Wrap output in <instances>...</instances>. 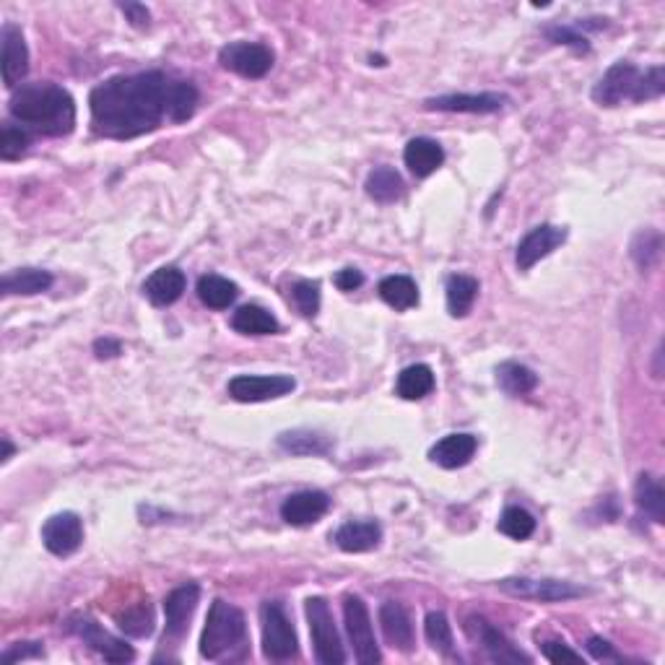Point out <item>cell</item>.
Listing matches in <instances>:
<instances>
[{
	"mask_svg": "<svg viewBox=\"0 0 665 665\" xmlns=\"http://www.w3.org/2000/svg\"><path fill=\"white\" fill-rule=\"evenodd\" d=\"M232 328L242 336H273L278 333V320L260 304H245L232 315Z\"/></svg>",
	"mask_w": 665,
	"mask_h": 665,
	"instance_id": "83f0119b",
	"label": "cell"
},
{
	"mask_svg": "<svg viewBox=\"0 0 665 665\" xmlns=\"http://www.w3.org/2000/svg\"><path fill=\"white\" fill-rule=\"evenodd\" d=\"M380 627L385 640L395 650H414V624H411V616H408L406 608L401 603L388 601L380 606Z\"/></svg>",
	"mask_w": 665,
	"mask_h": 665,
	"instance_id": "7402d4cb",
	"label": "cell"
},
{
	"mask_svg": "<svg viewBox=\"0 0 665 665\" xmlns=\"http://www.w3.org/2000/svg\"><path fill=\"white\" fill-rule=\"evenodd\" d=\"M247 621L245 614L232 603L216 598L208 608L206 627L201 634V655L206 660H242L247 655Z\"/></svg>",
	"mask_w": 665,
	"mask_h": 665,
	"instance_id": "277c9868",
	"label": "cell"
},
{
	"mask_svg": "<svg viewBox=\"0 0 665 665\" xmlns=\"http://www.w3.org/2000/svg\"><path fill=\"white\" fill-rule=\"evenodd\" d=\"M8 110L21 128L34 130L39 136L60 138L76 128V102L63 86L50 81L21 84L8 99Z\"/></svg>",
	"mask_w": 665,
	"mask_h": 665,
	"instance_id": "7a4b0ae2",
	"label": "cell"
},
{
	"mask_svg": "<svg viewBox=\"0 0 665 665\" xmlns=\"http://www.w3.org/2000/svg\"><path fill=\"white\" fill-rule=\"evenodd\" d=\"M510 97L497 91H481V94H440L424 102L429 112H463V115H491L499 112Z\"/></svg>",
	"mask_w": 665,
	"mask_h": 665,
	"instance_id": "9a60e30c",
	"label": "cell"
},
{
	"mask_svg": "<svg viewBox=\"0 0 665 665\" xmlns=\"http://www.w3.org/2000/svg\"><path fill=\"white\" fill-rule=\"evenodd\" d=\"M201 603V585L188 582L180 585L167 595L164 601V616H167V627H164V645L167 642H180L190 629L195 608Z\"/></svg>",
	"mask_w": 665,
	"mask_h": 665,
	"instance_id": "8fae6325",
	"label": "cell"
},
{
	"mask_svg": "<svg viewBox=\"0 0 665 665\" xmlns=\"http://www.w3.org/2000/svg\"><path fill=\"white\" fill-rule=\"evenodd\" d=\"M434 390V372L427 364H411L398 375L395 382V393L401 395L403 401H421Z\"/></svg>",
	"mask_w": 665,
	"mask_h": 665,
	"instance_id": "1f68e13d",
	"label": "cell"
},
{
	"mask_svg": "<svg viewBox=\"0 0 665 665\" xmlns=\"http://www.w3.org/2000/svg\"><path fill=\"white\" fill-rule=\"evenodd\" d=\"M42 543L55 556H71L84 543V520L76 512H58L42 525Z\"/></svg>",
	"mask_w": 665,
	"mask_h": 665,
	"instance_id": "7c38bea8",
	"label": "cell"
},
{
	"mask_svg": "<svg viewBox=\"0 0 665 665\" xmlns=\"http://www.w3.org/2000/svg\"><path fill=\"white\" fill-rule=\"evenodd\" d=\"M307 621H310L312 645H315V660L320 665H343L346 663V650H343L341 634L336 629V621L330 614V606L325 598L315 595L304 603Z\"/></svg>",
	"mask_w": 665,
	"mask_h": 665,
	"instance_id": "8992f818",
	"label": "cell"
},
{
	"mask_svg": "<svg viewBox=\"0 0 665 665\" xmlns=\"http://www.w3.org/2000/svg\"><path fill=\"white\" fill-rule=\"evenodd\" d=\"M499 530L512 541H525L536 533V517L530 515L523 507H507L499 517Z\"/></svg>",
	"mask_w": 665,
	"mask_h": 665,
	"instance_id": "d590c367",
	"label": "cell"
},
{
	"mask_svg": "<svg viewBox=\"0 0 665 665\" xmlns=\"http://www.w3.org/2000/svg\"><path fill=\"white\" fill-rule=\"evenodd\" d=\"M333 541L341 551L346 554H364L380 546L382 541V528L375 520H349L333 533Z\"/></svg>",
	"mask_w": 665,
	"mask_h": 665,
	"instance_id": "44dd1931",
	"label": "cell"
},
{
	"mask_svg": "<svg viewBox=\"0 0 665 665\" xmlns=\"http://www.w3.org/2000/svg\"><path fill=\"white\" fill-rule=\"evenodd\" d=\"M201 94L190 81L164 71H143L133 76H112L89 94L91 130L112 141L154 133L164 120L185 123L198 110Z\"/></svg>",
	"mask_w": 665,
	"mask_h": 665,
	"instance_id": "6da1fadb",
	"label": "cell"
},
{
	"mask_svg": "<svg viewBox=\"0 0 665 665\" xmlns=\"http://www.w3.org/2000/svg\"><path fill=\"white\" fill-rule=\"evenodd\" d=\"M634 504L653 523H665V489L658 478L650 476V473H642L637 478V484H634Z\"/></svg>",
	"mask_w": 665,
	"mask_h": 665,
	"instance_id": "484cf974",
	"label": "cell"
},
{
	"mask_svg": "<svg viewBox=\"0 0 665 665\" xmlns=\"http://www.w3.org/2000/svg\"><path fill=\"white\" fill-rule=\"evenodd\" d=\"M291 299L304 317H315L320 312V284L317 281H297L291 286Z\"/></svg>",
	"mask_w": 665,
	"mask_h": 665,
	"instance_id": "f35d334b",
	"label": "cell"
},
{
	"mask_svg": "<svg viewBox=\"0 0 665 665\" xmlns=\"http://www.w3.org/2000/svg\"><path fill=\"white\" fill-rule=\"evenodd\" d=\"M333 284H336L338 291H356L359 286H364V273L359 271V268H343V271H338L336 276H333Z\"/></svg>",
	"mask_w": 665,
	"mask_h": 665,
	"instance_id": "ee69618b",
	"label": "cell"
},
{
	"mask_svg": "<svg viewBox=\"0 0 665 665\" xmlns=\"http://www.w3.org/2000/svg\"><path fill=\"white\" fill-rule=\"evenodd\" d=\"M588 653L593 655L595 660H621V655L616 653V647L608 640H603V637H590Z\"/></svg>",
	"mask_w": 665,
	"mask_h": 665,
	"instance_id": "f6af8a7d",
	"label": "cell"
},
{
	"mask_svg": "<svg viewBox=\"0 0 665 665\" xmlns=\"http://www.w3.org/2000/svg\"><path fill=\"white\" fill-rule=\"evenodd\" d=\"M476 450L478 440L473 434L455 432L442 437V440L429 450V460L440 465V468H447V471H455V468H463V465L471 463Z\"/></svg>",
	"mask_w": 665,
	"mask_h": 665,
	"instance_id": "d6986e66",
	"label": "cell"
},
{
	"mask_svg": "<svg viewBox=\"0 0 665 665\" xmlns=\"http://www.w3.org/2000/svg\"><path fill=\"white\" fill-rule=\"evenodd\" d=\"M71 629L84 640V645H89L94 653L102 655L107 663H130V660L136 658V650L128 642L117 640L115 634L99 627L97 621L89 619V616H76Z\"/></svg>",
	"mask_w": 665,
	"mask_h": 665,
	"instance_id": "5bb4252c",
	"label": "cell"
},
{
	"mask_svg": "<svg viewBox=\"0 0 665 665\" xmlns=\"http://www.w3.org/2000/svg\"><path fill=\"white\" fill-rule=\"evenodd\" d=\"M29 73V47H26L21 26L6 21L3 24V81L8 89H19Z\"/></svg>",
	"mask_w": 665,
	"mask_h": 665,
	"instance_id": "ac0fdd59",
	"label": "cell"
},
{
	"mask_svg": "<svg viewBox=\"0 0 665 665\" xmlns=\"http://www.w3.org/2000/svg\"><path fill=\"white\" fill-rule=\"evenodd\" d=\"M377 291H380L382 302L398 312H406L419 304V286L411 276H385Z\"/></svg>",
	"mask_w": 665,
	"mask_h": 665,
	"instance_id": "f1b7e54d",
	"label": "cell"
},
{
	"mask_svg": "<svg viewBox=\"0 0 665 665\" xmlns=\"http://www.w3.org/2000/svg\"><path fill=\"white\" fill-rule=\"evenodd\" d=\"M424 634L437 653L452 655V627L445 611H429L424 619Z\"/></svg>",
	"mask_w": 665,
	"mask_h": 665,
	"instance_id": "8d00e7d4",
	"label": "cell"
},
{
	"mask_svg": "<svg viewBox=\"0 0 665 665\" xmlns=\"http://www.w3.org/2000/svg\"><path fill=\"white\" fill-rule=\"evenodd\" d=\"M447 310L452 317H465L478 297V281L465 273H452L445 284Z\"/></svg>",
	"mask_w": 665,
	"mask_h": 665,
	"instance_id": "4dcf8cb0",
	"label": "cell"
},
{
	"mask_svg": "<svg viewBox=\"0 0 665 665\" xmlns=\"http://www.w3.org/2000/svg\"><path fill=\"white\" fill-rule=\"evenodd\" d=\"M294 388H297V380L289 375H237L226 385L229 395L239 403L276 401Z\"/></svg>",
	"mask_w": 665,
	"mask_h": 665,
	"instance_id": "30bf717a",
	"label": "cell"
},
{
	"mask_svg": "<svg viewBox=\"0 0 665 665\" xmlns=\"http://www.w3.org/2000/svg\"><path fill=\"white\" fill-rule=\"evenodd\" d=\"M42 655H45V650H42L39 642H16V645L8 647L6 653L0 655V663L11 665V663H19V660L42 658Z\"/></svg>",
	"mask_w": 665,
	"mask_h": 665,
	"instance_id": "60d3db41",
	"label": "cell"
},
{
	"mask_svg": "<svg viewBox=\"0 0 665 665\" xmlns=\"http://www.w3.org/2000/svg\"><path fill=\"white\" fill-rule=\"evenodd\" d=\"M278 447L291 455L307 458V455H328L333 450V440L312 429H294V432L278 434Z\"/></svg>",
	"mask_w": 665,
	"mask_h": 665,
	"instance_id": "4316f807",
	"label": "cell"
},
{
	"mask_svg": "<svg viewBox=\"0 0 665 665\" xmlns=\"http://www.w3.org/2000/svg\"><path fill=\"white\" fill-rule=\"evenodd\" d=\"M343 621H346V632H349V640L354 645L356 660L362 665L380 663L382 653L375 640L372 616H369L367 603L359 595H346V601H343Z\"/></svg>",
	"mask_w": 665,
	"mask_h": 665,
	"instance_id": "52a82bcc",
	"label": "cell"
},
{
	"mask_svg": "<svg viewBox=\"0 0 665 665\" xmlns=\"http://www.w3.org/2000/svg\"><path fill=\"white\" fill-rule=\"evenodd\" d=\"M328 510V494L317 489H307L297 491V494H289V497L284 499V504H281V517H284L289 525H294V528H307V525H315Z\"/></svg>",
	"mask_w": 665,
	"mask_h": 665,
	"instance_id": "e0dca14e",
	"label": "cell"
},
{
	"mask_svg": "<svg viewBox=\"0 0 665 665\" xmlns=\"http://www.w3.org/2000/svg\"><path fill=\"white\" fill-rule=\"evenodd\" d=\"M13 452H16V447L11 445V440H8V437H3V463H8V460L13 458Z\"/></svg>",
	"mask_w": 665,
	"mask_h": 665,
	"instance_id": "7dc6e473",
	"label": "cell"
},
{
	"mask_svg": "<svg viewBox=\"0 0 665 665\" xmlns=\"http://www.w3.org/2000/svg\"><path fill=\"white\" fill-rule=\"evenodd\" d=\"M117 8L125 13V19L136 26V29H149L151 11L143 6V3H117Z\"/></svg>",
	"mask_w": 665,
	"mask_h": 665,
	"instance_id": "7bdbcfd3",
	"label": "cell"
},
{
	"mask_svg": "<svg viewBox=\"0 0 665 665\" xmlns=\"http://www.w3.org/2000/svg\"><path fill=\"white\" fill-rule=\"evenodd\" d=\"M403 162L411 169V175L424 180L445 164V149L434 138H411L403 151Z\"/></svg>",
	"mask_w": 665,
	"mask_h": 665,
	"instance_id": "603a6c76",
	"label": "cell"
},
{
	"mask_svg": "<svg viewBox=\"0 0 665 665\" xmlns=\"http://www.w3.org/2000/svg\"><path fill=\"white\" fill-rule=\"evenodd\" d=\"M567 242V229L554 224H541L536 229H530L515 250V263L520 271H530L533 265L541 263L543 258H549L556 247H562Z\"/></svg>",
	"mask_w": 665,
	"mask_h": 665,
	"instance_id": "4fadbf2b",
	"label": "cell"
},
{
	"mask_svg": "<svg viewBox=\"0 0 665 665\" xmlns=\"http://www.w3.org/2000/svg\"><path fill=\"white\" fill-rule=\"evenodd\" d=\"M497 385L510 398H520L538 388V375L520 362H502L497 367Z\"/></svg>",
	"mask_w": 665,
	"mask_h": 665,
	"instance_id": "f546056e",
	"label": "cell"
},
{
	"mask_svg": "<svg viewBox=\"0 0 665 665\" xmlns=\"http://www.w3.org/2000/svg\"><path fill=\"white\" fill-rule=\"evenodd\" d=\"M499 590L512 598H523V601H538V603H562V601H575L582 598L585 590L577 588L575 582L564 580H533V577H507V580L497 582Z\"/></svg>",
	"mask_w": 665,
	"mask_h": 665,
	"instance_id": "ba28073f",
	"label": "cell"
},
{
	"mask_svg": "<svg viewBox=\"0 0 665 665\" xmlns=\"http://www.w3.org/2000/svg\"><path fill=\"white\" fill-rule=\"evenodd\" d=\"M543 37L549 39V42H554V45L572 47L575 52H590L588 37H585L577 26H562V24L546 26V29H543Z\"/></svg>",
	"mask_w": 665,
	"mask_h": 665,
	"instance_id": "ab89813d",
	"label": "cell"
},
{
	"mask_svg": "<svg viewBox=\"0 0 665 665\" xmlns=\"http://www.w3.org/2000/svg\"><path fill=\"white\" fill-rule=\"evenodd\" d=\"M465 632L471 634L478 645H484L494 663H530L528 655L520 653L497 627H491L489 621L481 619V616H471L465 621Z\"/></svg>",
	"mask_w": 665,
	"mask_h": 665,
	"instance_id": "2e32d148",
	"label": "cell"
},
{
	"mask_svg": "<svg viewBox=\"0 0 665 665\" xmlns=\"http://www.w3.org/2000/svg\"><path fill=\"white\" fill-rule=\"evenodd\" d=\"M364 188H367V195L372 201L382 203V206H388V203L401 201L403 193H406V182H403L401 172L395 167H375L367 175V182H364Z\"/></svg>",
	"mask_w": 665,
	"mask_h": 665,
	"instance_id": "d4e9b609",
	"label": "cell"
},
{
	"mask_svg": "<svg viewBox=\"0 0 665 665\" xmlns=\"http://www.w3.org/2000/svg\"><path fill=\"white\" fill-rule=\"evenodd\" d=\"M117 627L123 629L128 637H149L154 632V608L149 603H136L125 608V614L117 616Z\"/></svg>",
	"mask_w": 665,
	"mask_h": 665,
	"instance_id": "836d02e7",
	"label": "cell"
},
{
	"mask_svg": "<svg viewBox=\"0 0 665 665\" xmlns=\"http://www.w3.org/2000/svg\"><path fill=\"white\" fill-rule=\"evenodd\" d=\"M52 281H55L52 273L42 271V268H16L3 276L0 291H3V297H34V294L50 289Z\"/></svg>",
	"mask_w": 665,
	"mask_h": 665,
	"instance_id": "cb8c5ba5",
	"label": "cell"
},
{
	"mask_svg": "<svg viewBox=\"0 0 665 665\" xmlns=\"http://www.w3.org/2000/svg\"><path fill=\"white\" fill-rule=\"evenodd\" d=\"M260 629H263V655L268 660L297 658L299 642L294 624L281 601H263L260 606Z\"/></svg>",
	"mask_w": 665,
	"mask_h": 665,
	"instance_id": "5b68a950",
	"label": "cell"
},
{
	"mask_svg": "<svg viewBox=\"0 0 665 665\" xmlns=\"http://www.w3.org/2000/svg\"><path fill=\"white\" fill-rule=\"evenodd\" d=\"M543 658L551 660V663H582V655L575 653L572 647H567L559 640H549L541 645Z\"/></svg>",
	"mask_w": 665,
	"mask_h": 665,
	"instance_id": "b9f144b4",
	"label": "cell"
},
{
	"mask_svg": "<svg viewBox=\"0 0 665 665\" xmlns=\"http://www.w3.org/2000/svg\"><path fill=\"white\" fill-rule=\"evenodd\" d=\"M29 130L21 128V125L6 123L0 128V159H6V162H13V159H21L29 149Z\"/></svg>",
	"mask_w": 665,
	"mask_h": 665,
	"instance_id": "74e56055",
	"label": "cell"
},
{
	"mask_svg": "<svg viewBox=\"0 0 665 665\" xmlns=\"http://www.w3.org/2000/svg\"><path fill=\"white\" fill-rule=\"evenodd\" d=\"M273 50L260 42H229L219 50V63L242 78H263L273 68Z\"/></svg>",
	"mask_w": 665,
	"mask_h": 665,
	"instance_id": "9c48e42d",
	"label": "cell"
},
{
	"mask_svg": "<svg viewBox=\"0 0 665 665\" xmlns=\"http://www.w3.org/2000/svg\"><path fill=\"white\" fill-rule=\"evenodd\" d=\"M185 286H188L185 273L177 265H164V268L154 271L143 281V294L156 307H169V304H175L182 297Z\"/></svg>",
	"mask_w": 665,
	"mask_h": 665,
	"instance_id": "ffe728a7",
	"label": "cell"
},
{
	"mask_svg": "<svg viewBox=\"0 0 665 665\" xmlns=\"http://www.w3.org/2000/svg\"><path fill=\"white\" fill-rule=\"evenodd\" d=\"M660 250H663V237L658 229H642L632 242V260L640 271H650L658 263Z\"/></svg>",
	"mask_w": 665,
	"mask_h": 665,
	"instance_id": "e575fe53",
	"label": "cell"
},
{
	"mask_svg": "<svg viewBox=\"0 0 665 665\" xmlns=\"http://www.w3.org/2000/svg\"><path fill=\"white\" fill-rule=\"evenodd\" d=\"M94 354H97V359H115V356L123 354V346L112 338H99V341H94Z\"/></svg>",
	"mask_w": 665,
	"mask_h": 665,
	"instance_id": "bcb514c9",
	"label": "cell"
},
{
	"mask_svg": "<svg viewBox=\"0 0 665 665\" xmlns=\"http://www.w3.org/2000/svg\"><path fill=\"white\" fill-rule=\"evenodd\" d=\"M665 91V71L663 65H653L647 71H640L629 60H619L603 73V78L593 86V102L601 107H619L624 102H650L660 99Z\"/></svg>",
	"mask_w": 665,
	"mask_h": 665,
	"instance_id": "3957f363",
	"label": "cell"
},
{
	"mask_svg": "<svg viewBox=\"0 0 665 665\" xmlns=\"http://www.w3.org/2000/svg\"><path fill=\"white\" fill-rule=\"evenodd\" d=\"M237 284L229 281L224 276H216V273H208V276L198 278V297L206 307L211 310H226L229 304H234L237 299Z\"/></svg>",
	"mask_w": 665,
	"mask_h": 665,
	"instance_id": "d6a6232c",
	"label": "cell"
}]
</instances>
